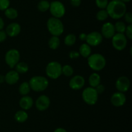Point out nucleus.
<instances>
[{
    "label": "nucleus",
    "instance_id": "f257e3e1",
    "mask_svg": "<svg viewBox=\"0 0 132 132\" xmlns=\"http://www.w3.org/2000/svg\"><path fill=\"white\" fill-rule=\"evenodd\" d=\"M106 10L110 18L119 19L124 16L127 10V7L126 3L120 0H112L108 3Z\"/></svg>",
    "mask_w": 132,
    "mask_h": 132
},
{
    "label": "nucleus",
    "instance_id": "f03ea898",
    "mask_svg": "<svg viewBox=\"0 0 132 132\" xmlns=\"http://www.w3.org/2000/svg\"><path fill=\"white\" fill-rule=\"evenodd\" d=\"M88 64L90 69L95 71H101L106 65V60L103 55L99 53L90 54L88 57Z\"/></svg>",
    "mask_w": 132,
    "mask_h": 132
},
{
    "label": "nucleus",
    "instance_id": "7ed1b4c3",
    "mask_svg": "<svg viewBox=\"0 0 132 132\" xmlns=\"http://www.w3.org/2000/svg\"><path fill=\"white\" fill-rule=\"evenodd\" d=\"M46 26L48 32L52 36H59L64 32V25L59 18H50L48 19Z\"/></svg>",
    "mask_w": 132,
    "mask_h": 132
},
{
    "label": "nucleus",
    "instance_id": "20e7f679",
    "mask_svg": "<svg viewBox=\"0 0 132 132\" xmlns=\"http://www.w3.org/2000/svg\"><path fill=\"white\" fill-rule=\"evenodd\" d=\"M29 85L32 90L36 92H41L46 89L49 85L48 79L43 76H35L30 78Z\"/></svg>",
    "mask_w": 132,
    "mask_h": 132
},
{
    "label": "nucleus",
    "instance_id": "39448f33",
    "mask_svg": "<svg viewBox=\"0 0 132 132\" xmlns=\"http://www.w3.org/2000/svg\"><path fill=\"white\" fill-rule=\"evenodd\" d=\"M46 74L50 78L55 80L62 75V65L59 62L53 61L47 64L46 67Z\"/></svg>",
    "mask_w": 132,
    "mask_h": 132
},
{
    "label": "nucleus",
    "instance_id": "423d86ee",
    "mask_svg": "<svg viewBox=\"0 0 132 132\" xmlns=\"http://www.w3.org/2000/svg\"><path fill=\"white\" fill-rule=\"evenodd\" d=\"M99 94L94 87H88L83 90L82 93V98L84 102L88 105L93 106L97 103Z\"/></svg>",
    "mask_w": 132,
    "mask_h": 132
},
{
    "label": "nucleus",
    "instance_id": "0eeeda50",
    "mask_svg": "<svg viewBox=\"0 0 132 132\" xmlns=\"http://www.w3.org/2000/svg\"><path fill=\"white\" fill-rule=\"evenodd\" d=\"M49 10L52 17L59 19L64 16L66 12L65 6L59 1H54L50 3Z\"/></svg>",
    "mask_w": 132,
    "mask_h": 132
},
{
    "label": "nucleus",
    "instance_id": "6e6552de",
    "mask_svg": "<svg viewBox=\"0 0 132 132\" xmlns=\"http://www.w3.org/2000/svg\"><path fill=\"white\" fill-rule=\"evenodd\" d=\"M5 60L10 68H14L20 60V53L19 50L15 49H12L8 50L5 54Z\"/></svg>",
    "mask_w": 132,
    "mask_h": 132
},
{
    "label": "nucleus",
    "instance_id": "1a4fd4ad",
    "mask_svg": "<svg viewBox=\"0 0 132 132\" xmlns=\"http://www.w3.org/2000/svg\"><path fill=\"white\" fill-rule=\"evenodd\" d=\"M112 43L115 49L117 50H124L127 45V38L122 33H116L112 38Z\"/></svg>",
    "mask_w": 132,
    "mask_h": 132
},
{
    "label": "nucleus",
    "instance_id": "9d476101",
    "mask_svg": "<svg viewBox=\"0 0 132 132\" xmlns=\"http://www.w3.org/2000/svg\"><path fill=\"white\" fill-rule=\"evenodd\" d=\"M103 40V37L100 32L93 31L88 34L86 36V43L90 47H95L100 45Z\"/></svg>",
    "mask_w": 132,
    "mask_h": 132
},
{
    "label": "nucleus",
    "instance_id": "9b49d317",
    "mask_svg": "<svg viewBox=\"0 0 132 132\" xmlns=\"http://www.w3.org/2000/svg\"><path fill=\"white\" fill-rule=\"evenodd\" d=\"M130 87V79L125 76H119L116 82V87L119 92L125 93L129 90Z\"/></svg>",
    "mask_w": 132,
    "mask_h": 132
},
{
    "label": "nucleus",
    "instance_id": "f8f14e48",
    "mask_svg": "<svg viewBox=\"0 0 132 132\" xmlns=\"http://www.w3.org/2000/svg\"><path fill=\"white\" fill-rule=\"evenodd\" d=\"M126 97L124 93L116 92L112 95L110 102L115 107H121L126 103Z\"/></svg>",
    "mask_w": 132,
    "mask_h": 132
},
{
    "label": "nucleus",
    "instance_id": "ddd939ff",
    "mask_svg": "<svg viewBox=\"0 0 132 132\" xmlns=\"http://www.w3.org/2000/svg\"><path fill=\"white\" fill-rule=\"evenodd\" d=\"M50 105V100L48 96L42 94L37 98L36 101V107L37 110L43 111L47 109Z\"/></svg>",
    "mask_w": 132,
    "mask_h": 132
},
{
    "label": "nucleus",
    "instance_id": "4468645a",
    "mask_svg": "<svg viewBox=\"0 0 132 132\" xmlns=\"http://www.w3.org/2000/svg\"><path fill=\"white\" fill-rule=\"evenodd\" d=\"M85 84V80L81 75H76L70 79L69 86L73 90H79L82 89Z\"/></svg>",
    "mask_w": 132,
    "mask_h": 132
},
{
    "label": "nucleus",
    "instance_id": "2eb2a0df",
    "mask_svg": "<svg viewBox=\"0 0 132 132\" xmlns=\"http://www.w3.org/2000/svg\"><path fill=\"white\" fill-rule=\"evenodd\" d=\"M114 25L110 22L104 23L101 27V34L103 37L107 39H111L116 34Z\"/></svg>",
    "mask_w": 132,
    "mask_h": 132
},
{
    "label": "nucleus",
    "instance_id": "dca6fc26",
    "mask_svg": "<svg viewBox=\"0 0 132 132\" xmlns=\"http://www.w3.org/2000/svg\"><path fill=\"white\" fill-rule=\"evenodd\" d=\"M21 30L20 25L18 23H11L6 27L5 32H6L7 36L10 37H15L19 34Z\"/></svg>",
    "mask_w": 132,
    "mask_h": 132
},
{
    "label": "nucleus",
    "instance_id": "f3484780",
    "mask_svg": "<svg viewBox=\"0 0 132 132\" xmlns=\"http://www.w3.org/2000/svg\"><path fill=\"white\" fill-rule=\"evenodd\" d=\"M19 80V74L17 71L12 70L5 75V82L9 85L15 84Z\"/></svg>",
    "mask_w": 132,
    "mask_h": 132
},
{
    "label": "nucleus",
    "instance_id": "a211bd4d",
    "mask_svg": "<svg viewBox=\"0 0 132 132\" xmlns=\"http://www.w3.org/2000/svg\"><path fill=\"white\" fill-rule=\"evenodd\" d=\"M19 104L22 109L26 111L30 109L33 106L34 100L32 97L30 96H23V97H21L19 100Z\"/></svg>",
    "mask_w": 132,
    "mask_h": 132
},
{
    "label": "nucleus",
    "instance_id": "6ab92c4d",
    "mask_svg": "<svg viewBox=\"0 0 132 132\" xmlns=\"http://www.w3.org/2000/svg\"><path fill=\"white\" fill-rule=\"evenodd\" d=\"M101 78L100 75L97 72H94L89 76L88 83L92 87L95 88L97 85L101 84Z\"/></svg>",
    "mask_w": 132,
    "mask_h": 132
},
{
    "label": "nucleus",
    "instance_id": "aec40b11",
    "mask_svg": "<svg viewBox=\"0 0 132 132\" xmlns=\"http://www.w3.org/2000/svg\"><path fill=\"white\" fill-rule=\"evenodd\" d=\"M28 118V115L24 110H19L14 115V119L15 121L19 123H23L27 120Z\"/></svg>",
    "mask_w": 132,
    "mask_h": 132
},
{
    "label": "nucleus",
    "instance_id": "412c9836",
    "mask_svg": "<svg viewBox=\"0 0 132 132\" xmlns=\"http://www.w3.org/2000/svg\"><path fill=\"white\" fill-rule=\"evenodd\" d=\"M80 56H82L83 58H88L92 53L91 47L87 43H82L79 47Z\"/></svg>",
    "mask_w": 132,
    "mask_h": 132
},
{
    "label": "nucleus",
    "instance_id": "4be33fe9",
    "mask_svg": "<svg viewBox=\"0 0 132 132\" xmlns=\"http://www.w3.org/2000/svg\"><path fill=\"white\" fill-rule=\"evenodd\" d=\"M61 41L59 38V36H52L48 40V46L50 49H52V50H55V49H58L60 45Z\"/></svg>",
    "mask_w": 132,
    "mask_h": 132
},
{
    "label": "nucleus",
    "instance_id": "5701e85b",
    "mask_svg": "<svg viewBox=\"0 0 132 132\" xmlns=\"http://www.w3.org/2000/svg\"><path fill=\"white\" fill-rule=\"evenodd\" d=\"M19 93L21 95L25 96L27 95L28 93L30 92L31 88L29 85V83L28 82H23V83L21 84V85L19 87Z\"/></svg>",
    "mask_w": 132,
    "mask_h": 132
},
{
    "label": "nucleus",
    "instance_id": "b1692460",
    "mask_svg": "<svg viewBox=\"0 0 132 132\" xmlns=\"http://www.w3.org/2000/svg\"><path fill=\"white\" fill-rule=\"evenodd\" d=\"M15 71H17L19 74H24L28 72V70H29V67H28V64L27 63L21 62H19L15 66Z\"/></svg>",
    "mask_w": 132,
    "mask_h": 132
},
{
    "label": "nucleus",
    "instance_id": "393cba45",
    "mask_svg": "<svg viewBox=\"0 0 132 132\" xmlns=\"http://www.w3.org/2000/svg\"><path fill=\"white\" fill-rule=\"evenodd\" d=\"M5 15L9 19H14L18 18V12L14 8L9 7L5 10Z\"/></svg>",
    "mask_w": 132,
    "mask_h": 132
},
{
    "label": "nucleus",
    "instance_id": "a878e982",
    "mask_svg": "<svg viewBox=\"0 0 132 132\" xmlns=\"http://www.w3.org/2000/svg\"><path fill=\"white\" fill-rule=\"evenodd\" d=\"M50 3L47 0H41L37 4V9L39 11L42 12H46L49 10Z\"/></svg>",
    "mask_w": 132,
    "mask_h": 132
},
{
    "label": "nucleus",
    "instance_id": "bb28decb",
    "mask_svg": "<svg viewBox=\"0 0 132 132\" xmlns=\"http://www.w3.org/2000/svg\"><path fill=\"white\" fill-rule=\"evenodd\" d=\"M76 40H77V38H76V35L73 34H68L64 38V43H65L66 45L70 47L76 43Z\"/></svg>",
    "mask_w": 132,
    "mask_h": 132
},
{
    "label": "nucleus",
    "instance_id": "cd10ccee",
    "mask_svg": "<svg viewBox=\"0 0 132 132\" xmlns=\"http://www.w3.org/2000/svg\"><path fill=\"white\" fill-rule=\"evenodd\" d=\"M62 74L67 77L72 76L73 74V69L70 65H64L62 66Z\"/></svg>",
    "mask_w": 132,
    "mask_h": 132
},
{
    "label": "nucleus",
    "instance_id": "c85d7f7f",
    "mask_svg": "<svg viewBox=\"0 0 132 132\" xmlns=\"http://www.w3.org/2000/svg\"><path fill=\"white\" fill-rule=\"evenodd\" d=\"M114 27L115 30H116V32H117V33L125 34V30H126V25L123 21H118L114 25Z\"/></svg>",
    "mask_w": 132,
    "mask_h": 132
},
{
    "label": "nucleus",
    "instance_id": "c756f323",
    "mask_svg": "<svg viewBox=\"0 0 132 132\" xmlns=\"http://www.w3.org/2000/svg\"><path fill=\"white\" fill-rule=\"evenodd\" d=\"M108 17H109V16H108V14L106 9H101L96 14L97 19L100 21H105Z\"/></svg>",
    "mask_w": 132,
    "mask_h": 132
},
{
    "label": "nucleus",
    "instance_id": "7c9ffc66",
    "mask_svg": "<svg viewBox=\"0 0 132 132\" xmlns=\"http://www.w3.org/2000/svg\"><path fill=\"white\" fill-rule=\"evenodd\" d=\"M108 3H109L108 0H95V4L100 9H106Z\"/></svg>",
    "mask_w": 132,
    "mask_h": 132
},
{
    "label": "nucleus",
    "instance_id": "2f4dec72",
    "mask_svg": "<svg viewBox=\"0 0 132 132\" xmlns=\"http://www.w3.org/2000/svg\"><path fill=\"white\" fill-rule=\"evenodd\" d=\"M10 0H0V10L5 11L10 6Z\"/></svg>",
    "mask_w": 132,
    "mask_h": 132
},
{
    "label": "nucleus",
    "instance_id": "473e14b6",
    "mask_svg": "<svg viewBox=\"0 0 132 132\" xmlns=\"http://www.w3.org/2000/svg\"><path fill=\"white\" fill-rule=\"evenodd\" d=\"M125 36L129 40H132V25L129 24L128 25L126 26V30H125Z\"/></svg>",
    "mask_w": 132,
    "mask_h": 132
},
{
    "label": "nucleus",
    "instance_id": "72a5a7b5",
    "mask_svg": "<svg viewBox=\"0 0 132 132\" xmlns=\"http://www.w3.org/2000/svg\"><path fill=\"white\" fill-rule=\"evenodd\" d=\"M124 18H125V21L127 22L129 24H131L132 23V14L130 12H126L125 14L124 15Z\"/></svg>",
    "mask_w": 132,
    "mask_h": 132
},
{
    "label": "nucleus",
    "instance_id": "f704fd0d",
    "mask_svg": "<svg viewBox=\"0 0 132 132\" xmlns=\"http://www.w3.org/2000/svg\"><path fill=\"white\" fill-rule=\"evenodd\" d=\"M95 90H96L97 94H103V93H104V91H105V87H104V85L100 84L98 85H97V86L95 87Z\"/></svg>",
    "mask_w": 132,
    "mask_h": 132
},
{
    "label": "nucleus",
    "instance_id": "c9c22d12",
    "mask_svg": "<svg viewBox=\"0 0 132 132\" xmlns=\"http://www.w3.org/2000/svg\"><path fill=\"white\" fill-rule=\"evenodd\" d=\"M7 34H6V32L4 30H1L0 31V43L4 42L5 40H6L7 38Z\"/></svg>",
    "mask_w": 132,
    "mask_h": 132
},
{
    "label": "nucleus",
    "instance_id": "e433bc0d",
    "mask_svg": "<svg viewBox=\"0 0 132 132\" xmlns=\"http://www.w3.org/2000/svg\"><path fill=\"white\" fill-rule=\"evenodd\" d=\"M80 56V54L79 52L75 51V50H73V51H71L70 53H69V57L71 59H77Z\"/></svg>",
    "mask_w": 132,
    "mask_h": 132
},
{
    "label": "nucleus",
    "instance_id": "4c0bfd02",
    "mask_svg": "<svg viewBox=\"0 0 132 132\" xmlns=\"http://www.w3.org/2000/svg\"><path fill=\"white\" fill-rule=\"evenodd\" d=\"M70 4L74 7H78L81 5V0H70Z\"/></svg>",
    "mask_w": 132,
    "mask_h": 132
},
{
    "label": "nucleus",
    "instance_id": "58836bf2",
    "mask_svg": "<svg viewBox=\"0 0 132 132\" xmlns=\"http://www.w3.org/2000/svg\"><path fill=\"white\" fill-rule=\"evenodd\" d=\"M86 36H87V34L82 32V33H81L79 34V40H81V41H86Z\"/></svg>",
    "mask_w": 132,
    "mask_h": 132
},
{
    "label": "nucleus",
    "instance_id": "ea45409f",
    "mask_svg": "<svg viewBox=\"0 0 132 132\" xmlns=\"http://www.w3.org/2000/svg\"><path fill=\"white\" fill-rule=\"evenodd\" d=\"M5 26V22L1 17H0V31L3 29V27Z\"/></svg>",
    "mask_w": 132,
    "mask_h": 132
},
{
    "label": "nucleus",
    "instance_id": "a19ab883",
    "mask_svg": "<svg viewBox=\"0 0 132 132\" xmlns=\"http://www.w3.org/2000/svg\"><path fill=\"white\" fill-rule=\"evenodd\" d=\"M54 132H68L65 129L63 128H58L54 130Z\"/></svg>",
    "mask_w": 132,
    "mask_h": 132
},
{
    "label": "nucleus",
    "instance_id": "79ce46f5",
    "mask_svg": "<svg viewBox=\"0 0 132 132\" xmlns=\"http://www.w3.org/2000/svg\"><path fill=\"white\" fill-rule=\"evenodd\" d=\"M3 82H5V76L0 75V84H3Z\"/></svg>",
    "mask_w": 132,
    "mask_h": 132
},
{
    "label": "nucleus",
    "instance_id": "37998d69",
    "mask_svg": "<svg viewBox=\"0 0 132 132\" xmlns=\"http://www.w3.org/2000/svg\"><path fill=\"white\" fill-rule=\"evenodd\" d=\"M120 1H122V2H123V3H128V2H130V1H131V0H120Z\"/></svg>",
    "mask_w": 132,
    "mask_h": 132
}]
</instances>
